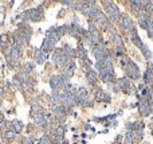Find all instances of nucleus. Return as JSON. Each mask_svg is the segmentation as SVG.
<instances>
[{
    "instance_id": "obj_1",
    "label": "nucleus",
    "mask_w": 153,
    "mask_h": 144,
    "mask_svg": "<svg viewBox=\"0 0 153 144\" xmlns=\"http://www.w3.org/2000/svg\"><path fill=\"white\" fill-rule=\"evenodd\" d=\"M125 73H126L127 77L133 78V80H138L141 76V71L140 69H138V66L134 62H126V65H125Z\"/></svg>"
},
{
    "instance_id": "obj_2",
    "label": "nucleus",
    "mask_w": 153,
    "mask_h": 144,
    "mask_svg": "<svg viewBox=\"0 0 153 144\" xmlns=\"http://www.w3.org/2000/svg\"><path fill=\"white\" fill-rule=\"evenodd\" d=\"M106 14H108V18L113 22H117L121 18V14H120V10L115 3H110L108 7H106Z\"/></svg>"
},
{
    "instance_id": "obj_3",
    "label": "nucleus",
    "mask_w": 153,
    "mask_h": 144,
    "mask_svg": "<svg viewBox=\"0 0 153 144\" xmlns=\"http://www.w3.org/2000/svg\"><path fill=\"white\" fill-rule=\"evenodd\" d=\"M93 54H94V57L97 58V61H105L108 57H110L108 48L102 45L94 46V47H93Z\"/></svg>"
},
{
    "instance_id": "obj_4",
    "label": "nucleus",
    "mask_w": 153,
    "mask_h": 144,
    "mask_svg": "<svg viewBox=\"0 0 153 144\" xmlns=\"http://www.w3.org/2000/svg\"><path fill=\"white\" fill-rule=\"evenodd\" d=\"M150 100L148 98H140L138 100V110L142 116H149L150 112H152V106H150Z\"/></svg>"
},
{
    "instance_id": "obj_5",
    "label": "nucleus",
    "mask_w": 153,
    "mask_h": 144,
    "mask_svg": "<svg viewBox=\"0 0 153 144\" xmlns=\"http://www.w3.org/2000/svg\"><path fill=\"white\" fill-rule=\"evenodd\" d=\"M42 15H43V7L42 6L36 7V8H31V10H28L27 12H25V16H27L30 20H32V22H38V20H40Z\"/></svg>"
},
{
    "instance_id": "obj_6",
    "label": "nucleus",
    "mask_w": 153,
    "mask_h": 144,
    "mask_svg": "<svg viewBox=\"0 0 153 144\" xmlns=\"http://www.w3.org/2000/svg\"><path fill=\"white\" fill-rule=\"evenodd\" d=\"M89 32L90 35H91V45L94 46H98L99 43H101L102 38H101V34H99V31L94 27V24L93 23H90L89 24Z\"/></svg>"
},
{
    "instance_id": "obj_7",
    "label": "nucleus",
    "mask_w": 153,
    "mask_h": 144,
    "mask_svg": "<svg viewBox=\"0 0 153 144\" xmlns=\"http://www.w3.org/2000/svg\"><path fill=\"white\" fill-rule=\"evenodd\" d=\"M120 86V89L122 90V92H125L126 94H130L132 93V85L130 82H129V80H126V78H120V80H117V82H115Z\"/></svg>"
},
{
    "instance_id": "obj_8",
    "label": "nucleus",
    "mask_w": 153,
    "mask_h": 144,
    "mask_svg": "<svg viewBox=\"0 0 153 144\" xmlns=\"http://www.w3.org/2000/svg\"><path fill=\"white\" fill-rule=\"evenodd\" d=\"M81 32H82V30H81V27L76 23H73V24L69 26V34L71 36H74V38L81 39Z\"/></svg>"
},
{
    "instance_id": "obj_9",
    "label": "nucleus",
    "mask_w": 153,
    "mask_h": 144,
    "mask_svg": "<svg viewBox=\"0 0 153 144\" xmlns=\"http://www.w3.org/2000/svg\"><path fill=\"white\" fill-rule=\"evenodd\" d=\"M55 48V42H51V41H48L47 38H45V41H43V43H42V47H40V50L43 53H50L51 50H54Z\"/></svg>"
},
{
    "instance_id": "obj_10",
    "label": "nucleus",
    "mask_w": 153,
    "mask_h": 144,
    "mask_svg": "<svg viewBox=\"0 0 153 144\" xmlns=\"http://www.w3.org/2000/svg\"><path fill=\"white\" fill-rule=\"evenodd\" d=\"M34 121H35V124L38 125V127H43V128L48 124L47 117H46L45 115H38V113L34 115Z\"/></svg>"
},
{
    "instance_id": "obj_11",
    "label": "nucleus",
    "mask_w": 153,
    "mask_h": 144,
    "mask_svg": "<svg viewBox=\"0 0 153 144\" xmlns=\"http://www.w3.org/2000/svg\"><path fill=\"white\" fill-rule=\"evenodd\" d=\"M47 58H48V54H47V53H43L40 48H38V50L35 51V62L38 65L43 63V62H45Z\"/></svg>"
},
{
    "instance_id": "obj_12",
    "label": "nucleus",
    "mask_w": 153,
    "mask_h": 144,
    "mask_svg": "<svg viewBox=\"0 0 153 144\" xmlns=\"http://www.w3.org/2000/svg\"><path fill=\"white\" fill-rule=\"evenodd\" d=\"M55 27H51V29H48V31L46 32V38L48 39V41H51V42H55L57 43L58 41H59V36H58V34H57V31H55Z\"/></svg>"
},
{
    "instance_id": "obj_13",
    "label": "nucleus",
    "mask_w": 153,
    "mask_h": 144,
    "mask_svg": "<svg viewBox=\"0 0 153 144\" xmlns=\"http://www.w3.org/2000/svg\"><path fill=\"white\" fill-rule=\"evenodd\" d=\"M50 86L52 88V90H59L62 88L61 85V80H59V76H52L50 78Z\"/></svg>"
},
{
    "instance_id": "obj_14",
    "label": "nucleus",
    "mask_w": 153,
    "mask_h": 144,
    "mask_svg": "<svg viewBox=\"0 0 153 144\" xmlns=\"http://www.w3.org/2000/svg\"><path fill=\"white\" fill-rule=\"evenodd\" d=\"M86 80L89 81L91 85H96L97 83V73L93 69H87V71H86Z\"/></svg>"
},
{
    "instance_id": "obj_15",
    "label": "nucleus",
    "mask_w": 153,
    "mask_h": 144,
    "mask_svg": "<svg viewBox=\"0 0 153 144\" xmlns=\"http://www.w3.org/2000/svg\"><path fill=\"white\" fill-rule=\"evenodd\" d=\"M63 53H64V55H66L69 59H74V58L76 57V51L74 50L73 47H71V46H69V45H64Z\"/></svg>"
},
{
    "instance_id": "obj_16",
    "label": "nucleus",
    "mask_w": 153,
    "mask_h": 144,
    "mask_svg": "<svg viewBox=\"0 0 153 144\" xmlns=\"http://www.w3.org/2000/svg\"><path fill=\"white\" fill-rule=\"evenodd\" d=\"M23 129V124L19 121V120H13L12 121V131L15 132V133H20Z\"/></svg>"
},
{
    "instance_id": "obj_17",
    "label": "nucleus",
    "mask_w": 153,
    "mask_h": 144,
    "mask_svg": "<svg viewBox=\"0 0 153 144\" xmlns=\"http://www.w3.org/2000/svg\"><path fill=\"white\" fill-rule=\"evenodd\" d=\"M55 31H57L58 36H59V38H61V36L66 35L67 32H69V26H67V24H63V26H59V27H58L57 30H55Z\"/></svg>"
},
{
    "instance_id": "obj_18",
    "label": "nucleus",
    "mask_w": 153,
    "mask_h": 144,
    "mask_svg": "<svg viewBox=\"0 0 153 144\" xmlns=\"http://www.w3.org/2000/svg\"><path fill=\"white\" fill-rule=\"evenodd\" d=\"M16 135L18 133H15L13 131H6L4 132V135H3V138L6 139L7 141H13L15 140V138H16Z\"/></svg>"
},
{
    "instance_id": "obj_19",
    "label": "nucleus",
    "mask_w": 153,
    "mask_h": 144,
    "mask_svg": "<svg viewBox=\"0 0 153 144\" xmlns=\"http://www.w3.org/2000/svg\"><path fill=\"white\" fill-rule=\"evenodd\" d=\"M113 41H114L115 47H117V48H122V47H124V42H122V39H121V36H120V35L114 34V38H113Z\"/></svg>"
},
{
    "instance_id": "obj_20",
    "label": "nucleus",
    "mask_w": 153,
    "mask_h": 144,
    "mask_svg": "<svg viewBox=\"0 0 153 144\" xmlns=\"http://www.w3.org/2000/svg\"><path fill=\"white\" fill-rule=\"evenodd\" d=\"M141 51H142V54H144V57L147 58L148 61H150V59H152V53H150V50L149 48L147 47V46L144 45L142 47H141Z\"/></svg>"
},
{
    "instance_id": "obj_21",
    "label": "nucleus",
    "mask_w": 153,
    "mask_h": 144,
    "mask_svg": "<svg viewBox=\"0 0 153 144\" xmlns=\"http://www.w3.org/2000/svg\"><path fill=\"white\" fill-rule=\"evenodd\" d=\"M153 81V76H152V73H150L149 70H147L145 73H144V82L145 83H150Z\"/></svg>"
},
{
    "instance_id": "obj_22",
    "label": "nucleus",
    "mask_w": 153,
    "mask_h": 144,
    "mask_svg": "<svg viewBox=\"0 0 153 144\" xmlns=\"http://www.w3.org/2000/svg\"><path fill=\"white\" fill-rule=\"evenodd\" d=\"M15 78H16L18 81H20V82H24V83H25V81H27V78H28V77H27V74H25L24 71H22V73H19Z\"/></svg>"
},
{
    "instance_id": "obj_23",
    "label": "nucleus",
    "mask_w": 153,
    "mask_h": 144,
    "mask_svg": "<svg viewBox=\"0 0 153 144\" xmlns=\"http://www.w3.org/2000/svg\"><path fill=\"white\" fill-rule=\"evenodd\" d=\"M50 138H48V135H43L40 139H39V144H50Z\"/></svg>"
},
{
    "instance_id": "obj_24",
    "label": "nucleus",
    "mask_w": 153,
    "mask_h": 144,
    "mask_svg": "<svg viewBox=\"0 0 153 144\" xmlns=\"http://www.w3.org/2000/svg\"><path fill=\"white\" fill-rule=\"evenodd\" d=\"M83 1H76V3H74L73 4V7H74V10H76V11H82L83 10Z\"/></svg>"
},
{
    "instance_id": "obj_25",
    "label": "nucleus",
    "mask_w": 153,
    "mask_h": 144,
    "mask_svg": "<svg viewBox=\"0 0 153 144\" xmlns=\"http://www.w3.org/2000/svg\"><path fill=\"white\" fill-rule=\"evenodd\" d=\"M133 141V132H127L126 133V138H125V143L126 144H130Z\"/></svg>"
},
{
    "instance_id": "obj_26",
    "label": "nucleus",
    "mask_w": 153,
    "mask_h": 144,
    "mask_svg": "<svg viewBox=\"0 0 153 144\" xmlns=\"http://www.w3.org/2000/svg\"><path fill=\"white\" fill-rule=\"evenodd\" d=\"M32 67H34V65H32V63H25V66H24V73H25V74L31 73V71H32Z\"/></svg>"
},
{
    "instance_id": "obj_27",
    "label": "nucleus",
    "mask_w": 153,
    "mask_h": 144,
    "mask_svg": "<svg viewBox=\"0 0 153 144\" xmlns=\"http://www.w3.org/2000/svg\"><path fill=\"white\" fill-rule=\"evenodd\" d=\"M7 41H8L7 35H1V36H0V43H1V46H6L7 45Z\"/></svg>"
},
{
    "instance_id": "obj_28",
    "label": "nucleus",
    "mask_w": 153,
    "mask_h": 144,
    "mask_svg": "<svg viewBox=\"0 0 153 144\" xmlns=\"http://www.w3.org/2000/svg\"><path fill=\"white\" fill-rule=\"evenodd\" d=\"M23 144H34V139L32 138H24L23 139Z\"/></svg>"
},
{
    "instance_id": "obj_29",
    "label": "nucleus",
    "mask_w": 153,
    "mask_h": 144,
    "mask_svg": "<svg viewBox=\"0 0 153 144\" xmlns=\"http://www.w3.org/2000/svg\"><path fill=\"white\" fill-rule=\"evenodd\" d=\"M61 4H63V6H73L74 1H70V0H62Z\"/></svg>"
},
{
    "instance_id": "obj_30",
    "label": "nucleus",
    "mask_w": 153,
    "mask_h": 144,
    "mask_svg": "<svg viewBox=\"0 0 153 144\" xmlns=\"http://www.w3.org/2000/svg\"><path fill=\"white\" fill-rule=\"evenodd\" d=\"M13 83H15L18 88H22V82H20V81H18L16 78H13Z\"/></svg>"
},
{
    "instance_id": "obj_31",
    "label": "nucleus",
    "mask_w": 153,
    "mask_h": 144,
    "mask_svg": "<svg viewBox=\"0 0 153 144\" xmlns=\"http://www.w3.org/2000/svg\"><path fill=\"white\" fill-rule=\"evenodd\" d=\"M0 123H4V116L0 113Z\"/></svg>"
},
{
    "instance_id": "obj_32",
    "label": "nucleus",
    "mask_w": 153,
    "mask_h": 144,
    "mask_svg": "<svg viewBox=\"0 0 153 144\" xmlns=\"http://www.w3.org/2000/svg\"><path fill=\"white\" fill-rule=\"evenodd\" d=\"M62 144H67V141H63V143H62Z\"/></svg>"
},
{
    "instance_id": "obj_33",
    "label": "nucleus",
    "mask_w": 153,
    "mask_h": 144,
    "mask_svg": "<svg viewBox=\"0 0 153 144\" xmlns=\"http://www.w3.org/2000/svg\"><path fill=\"white\" fill-rule=\"evenodd\" d=\"M0 101H1V97H0Z\"/></svg>"
}]
</instances>
